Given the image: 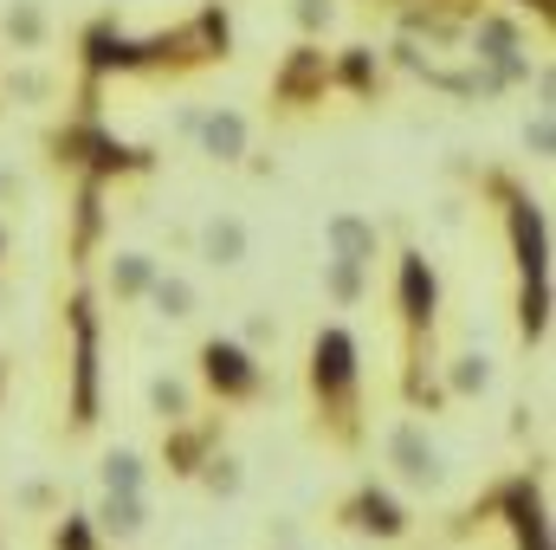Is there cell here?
I'll list each match as a JSON object with an SVG mask.
<instances>
[{"label":"cell","instance_id":"obj_6","mask_svg":"<svg viewBox=\"0 0 556 550\" xmlns=\"http://www.w3.org/2000/svg\"><path fill=\"white\" fill-rule=\"evenodd\" d=\"M395 304H402V324H408V343H420L433 330V311H440V278L420 253H402V273H395Z\"/></svg>","mask_w":556,"mask_h":550},{"label":"cell","instance_id":"obj_23","mask_svg":"<svg viewBox=\"0 0 556 550\" xmlns=\"http://www.w3.org/2000/svg\"><path fill=\"white\" fill-rule=\"evenodd\" d=\"M20 505H33V512H46V505H52V486H46V479H33V486H20Z\"/></svg>","mask_w":556,"mask_h":550},{"label":"cell","instance_id":"obj_4","mask_svg":"<svg viewBox=\"0 0 556 550\" xmlns=\"http://www.w3.org/2000/svg\"><path fill=\"white\" fill-rule=\"evenodd\" d=\"M389 466H395V479L415 486V492H440V486H446V453L433 447V434H427L420 421H395V427H389Z\"/></svg>","mask_w":556,"mask_h":550},{"label":"cell","instance_id":"obj_27","mask_svg":"<svg viewBox=\"0 0 556 550\" xmlns=\"http://www.w3.org/2000/svg\"><path fill=\"white\" fill-rule=\"evenodd\" d=\"M298 20H304V26H324V20H330V0H304Z\"/></svg>","mask_w":556,"mask_h":550},{"label":"cell","instance_id":"obj_9","mask_svg":"<svg viewBox=\"0 0 556 550\" xmlns=\"http://www.w3.org/2000/svg\"><path fill=\"white\" fill-rule=\"evenodd\" d=\"M505 518H511V538L518 550H551V525H544V499L531 479H511L505 486Z\"/></svg>","mask_w":556,"mask_h":550},{"label":"cell","instance_id":"obj_12","mask_svg":"<svg viewBox=\"0 0 556 550\" xmlns=\"http://www.w3.org/2000/svg\"><path fill=\"white\" fill-rule=\"evenodd\" d=\"M214 453H220V447H214V427H194V421L168 427V447H162L168 473H201V466H207Z\"/></svg>","mask_w":556,"mask_h":550},{"label":"cell","instance_id":"obj_21","mask_svg":"<svg viewBox=\"0 0 556 550\" xmlns=\"http://www.w3.org/2000/svg\"><path fill=\"white\" fill-rule=\"evenodd\" d=\"M52 550H98L91 518H65V525H59V538H52Z\"/></svg>","mask_w":556,"mask_h":550},{"label":"cell","instance_id":"obj_13","mask_svg":"<svg viewBox=\"0 0 556 550\" xmlns=\"http://www.w3.org/2000/svg\"><path fill=\"white\" fill-rule=\"evenodd\" d=\"M201 155H214V162H240L247 155V117L240 111H214V117H201Z\"/></svg>","mask_w":556,"mask_h":550},{"label":"cell","instance_id":"obj_7","mask_svg":"<svg viewBox=\"0 0 556 550\" xmlns=\"http://www.w3.org/2000/svg\"><path fill=\"white\" fill-rule=\"evenodd\" d=\"M343 525H350V532H369V538H408V512H402V499L382 492V486H356V492L343 499Z\"/></svg>","mask_w":556,"mask_h":550},{"label":"cell","instance_id":"obj_11","mask_svg":"<svg viewBox=\"0 0 556 550\" xmlns=\"http://www.w3.org/2000/svg\"><path fill=\"white\" fill-rule=\"evenodd\" d=\"M91 532H104L117 545H137L142 532H149V499L142 492H104L98 512H91Z\"/></svg>","mask_w":556,"mask_h":550},{"label":"cell","instance_id":"obj_18","mask_svg":"<svg viewBox=\"0 0 556 550\" xmlns=\"http://www.w3.org/2000/svg\"><path fill=\"white\" fill-rule=\"evenodd\" d=\"M149 409L162 414L168 427H181V421L194 414V402H188V383H175V376H155V383H149Z\"/></svg>","mask_w":556,"mask_h":550},{"label":"cell","instance_id":"obj_1","mask_svg":"<svg viewBox=\"0 0 556 550\" xmlns=\"http://www.w3.org/2000/svg\"><path fill=\"white\" fill-rule=\"evenodd\" d=\"M311 396L343 440L356 434V337L343 324H324L311 337Z\"/></svg>","mask_w":556,"mask_h":550},{"label":"cell","instance_id":"obj_3","mask_svg":"<svg viewBox=\"0 0 556 550\" xmlns=\"http://www.w3.org/2000/svg\"><path fill=\"white\" fill-rule=\"evenodd\" d=\"M201 383H207L220 402H253V396L266 389L253 350L233 343V337H207V343H201Z\"/></svg>","mask_w":556,"mask_h":550},{"label":"cell","instance_id":"obj_24","mask_svg":"<svg viewBox=\"0 0 556 550\" xmlns=\"http://www.w3.org/2000/svg\"><path fill=\"white\" fill-rule=\"evenodd\" d=\"M13 98H26V104H33V98H46V78H39V72H26V78H13Z\"/></svg>","mask_w":556,"mask_h":550},{"label":"cell","instance_id":"obj_28","mask_svg":"<svg viewBox=\"0 0 556 550\" xmlns=\"http://www.w3.org/2000/svg\"><path fill=\"white\" fill-rule=\"evenodd\" d=\"M0 253H7V234H0Z\"/></svg>","mask_w":556,"mask_h":550},{"label":"cell","instance_id":"obj_10","mask_svg":"<svg viewBox=\"0 0 556 550\" xmlns=\"http://www.w3.org/2000/svg\"><path fill=\"white\" fill-rule=\"evenodd\" d=\"M194 247H201V260H207L214 273H233V266L247 260V221H240V214H207L201 234H194Z\"/></svg>","mask_w":556,"mask_h":550},{"label":"cell","instance_id":"obj_2","mask_svg":"<svg viewBox=\"0 0 556 550\" xmlns=\"http://www.w3.org/2000/svg\"><path fill=\"white\" fill-rule=\"evenodd\" d=\"M98 421V311L78 291L72 298V427Z\"/></svg>","mask_w":556,"mask_h":550},{"label":"cell","instance_id":"obj_8","mask_svg":"<svg viewBox=\"0 0 556 550\" xmlns=\"http://www.w3.org/2000/svg\"><path fill=\"white\" fill-rule=\"evenodd\" d=\"M324 247H330V260L369 273L376 253H382V234H376V221H363V214H330V221H324Z\"/></svg>","mask_w":556,"mask_h":550},{"label":"cell","instance_id":"obj_5","mask_svg":"<svg viewBox=\"0 0 556 550\" xmlns=\"http://www.w3.org/2000/svg\"><path fill=\"white\" fill-rule=\"evenodd\" d=\"M505 227H511V253H518L525 285H551V227H544V208L531 195H511L505 201Z\"/></svg>","mask_w":556,"mask_h":550},{"label":"cell","instance_id":"obj_14","mask_svg":"<svg viewBox=\"0 0 556 550\" xmlns=\"http://www.w3.org/2000/svg\"><path fill=\"white\" fill-rule=\"evenodd\" d=\"M104 285H111L117 304H137V298H149V285H155V260H149V253H117L111 273H104Z\"/></svg>","mask_w":556,"mask_h":550},{"label":"cell","instance_id":"obj_16","mask_svg":"<svg viewBox=\"0 0 556 550\" xmlns=\"http://www.w3.org/2000/svg\"><path fill=\"white\" fill-rule=\"evenodd\" d=\"M149 304H155V317H168V324H188L201 298H194V285H188V278L155 273V285H149Z\"/></svg>","mask_w":556,"mask_h":550},{"label":"cell","instance_id":"obj_25","mask_svg":"<svg viewBox=\"0 0 556 550\" xmlns=\"http://www.w3.org/2000/svg\"><path fill=\"white\" fill-rule=\"evenodd\" d=\"M20 195H26V182H20V175H13V168H0V208H13V201H20Z\"/></svg>","mask_w":556,"mask_h":550},{"label":"cell","instance_id":"obj_26","mask_svg":"<svg viewBox=\"0 0 556 550\" xmlns=\"http://www.w3.org/2000/svg\"><path fill=\"white\" fill-rule=\"evenodd\" d=\"M247 343H278V324L273 317H253V324H247Z\"/></svg>","mask_w":556,"mask_h":550},{"label":"cell","instance_id":"obj_15","mask_svg":"<svg viewBox=\"0 0 556 550\" xmlns=\"http://www.w3.org/2000/svg\"><path fill=\"white\" fill-rule=\"evenodd\" d=\"M446 389H453L459 402L485 396V389H492V357H485V350H459V357L446 363Z\"/></svg>","mask_w":556,"mask_h":550},{"label":"cell","instance_id":"obj_20","mask_svg":"<svg viewBox=\"0 0 556 550\" xmlns=\"http://www.w3.org/2000/svg\"><path fill=\"white\" fill-rule=\"evenodd\" d=\"M324 291H330L337 304H356V298L369 291V273H363V266H343V260H324Z\"/></svg>","mask_w":556,"mask_h":550},{"label":"cell","instance_id":"obj_22","mask_svg":"<svg viewBox=\"0 0 556 550\" xmlns=\"http://www.w3.org/2000/svg\"><path fill=\"white\" fill-rule=\"evenodd\" d=\"M525 142H531V149H538V155H551V149H556L551 111H538V117H531V124H525Z\"/></svg>","mask_w":556,"mask_h":550},{"label":"cell","instance_id":"obj_19","mask_svg":"<svg viewBox=\"0 0 556 550\" xmlns=\"http://www.w3.org/2000/svg\"><path fill=\"white\" fill-rule=\"evenodd\" d=\"M194 479H201V486H207L214 499H233V492L247 486V473H240V460H233V453H214V460H207V466H201Z\"/></svg>","mask_w":556,"mask_h":550},{"label":"cell","instance_id":"obj_17","mask_svg":"<svg viewBox=\"0 0 556 550\" xmlns=\"http://www.w3.org/2000/svg\"><path fill=\"white\" fill-rule=\"evenodd\" d=\"M98 479H104V492H142L149 486V466H142L137 447H111L104 466H98Z\"/></svg>","mask_w":556,"mask_h":550}]
</instances>
